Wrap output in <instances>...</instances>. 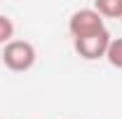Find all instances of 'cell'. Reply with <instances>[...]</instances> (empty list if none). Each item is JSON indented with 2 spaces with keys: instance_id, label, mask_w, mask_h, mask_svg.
Returning a JSON list of instances; mask_svg holds the SVG:
<instances>
[{
  "instance_id": "5b68a950",
  "label": "cell",
  "mask_w": 122,
  "mask_h": 119,
  "mask_svg": "<svg viewBox=\"0 0 122 119\" xmlns=\"http://www.w3.org/2000/svg\"><path fill=\"white\" fill-rule=\"evenodd\" d=\"M106 61L113 65V68H120L122 70V37H115L110 47H108V54H106Z\"/></svg>"
},
{
  "instance_id": "8992f818",
  "label": "cell",
  "mask_w": 122,
  "mask_h": 119,
  "mask_svg": "<svg viewBox=\"0 0 122 119\" xmlns=\"http://www.w3.org/2000/svg\"><path fill=\"white\" fill-rule=\"evenodd\" d=\"M12 37H14V23H12V19L0 14V45L5 47L7 42H12Z\"/></svg>"
},
{
  "instance_id": "3957f363",
  "label": "cell",
  "mask_w": 122,
  "mask_h": 119,
  "mask_svg": "<svg viewBox=\"0 0 122 119\" xmlns=\"http://www.w3.org/2000/svg\"><path fill=\"white\" fill-rule=\"evenodd\" d=\"M113 42L110 33L101 30V33H94V35H87V37H80V40H73V47H75V54L85 61H99L106 59L108 47Z\"/></svg>"
},
{
  "instance_id": "277c9868",
  "label": "cell",
  "mask_w": 122,
  "mask_h": 119,
  "mask_svg": "<svg viewBox=\"0 0 122 119\" xmlns=\"http://www.w3.org/2000/svg\"><path fill=\"white\" fill-rule=\"evenodd\" d=\"M94 12L101 19H122V0H96Z\"/></svg>"
},
{
  "instance_id": "7a4b0ae2",
  "label": "cell",
  "mask_w": 122,
  "mask_h": 119,
  "mask_svg": "<svg viewBox=\"0 0 122 119\" xmlns=\"http://www.w3.org/2000/svg\"><path fill=\"white\" fill-rule=\"evenodd\" d=\"M106 30V23L103 19L94 12V7H82V9H75L71 19H68V33L73 40H80V37H87V35H94V33H101Z\"/></svg>"
},
{
  "instance_id": "6da1fadb",
  "label": "cell",
  "mask_w": 122,
  "mask_h": 119,
  "mask_svg": "<svg viewBox=\"0 0 122 119\" xmlns=\"http://www.w3.org/2000/svg\"><path fill=\"white\" fill-rule=\"evenodd\" d=\"M2 63L5 68H10L12 73H26L35 65L38 61V51L28 40H12L2 47Z\"/></svg>"
}]
</instances>
